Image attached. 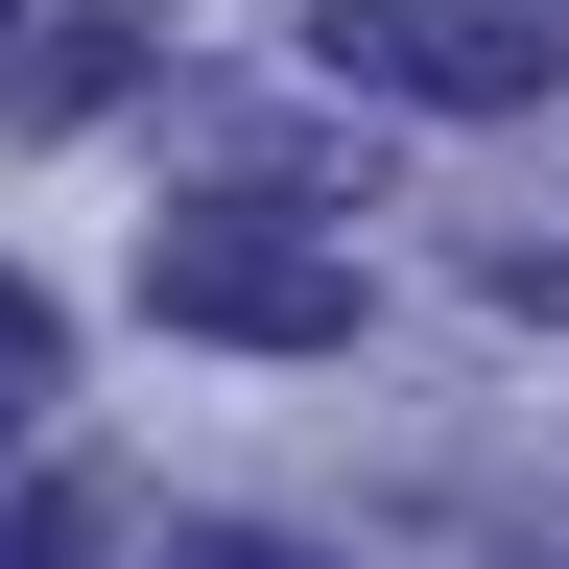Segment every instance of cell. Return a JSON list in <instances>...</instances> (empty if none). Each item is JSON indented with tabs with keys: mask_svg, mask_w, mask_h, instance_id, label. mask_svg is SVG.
Here are the masks:
<instances>
[{
	"mask_svg": "<svg viewBox=\"0 0 569 569\" xmlns=\"http://www.w3.org/2000/svg\"><path fill=\"white\" fill-rule=\"evenodd\" d=\"M142 309L213 332V356H332L356 332V261L309 238V213H261V190H190L167 238H142Z\"/></svg>",
	"mask_w": 569,
	"mask_h": 569,
	"instance_id": "1",
	"label": "cell"
},
{
	"mask_svg": "<svg viewBox=\"0 0 569 569\" xmlns=\"http://www.w3.org/2000/svg\"><path fill=\"white\" fill-rule=\"evenodd\" d=\"M309 48L380 71V96H427V119H522V96H569V24H522V0H332Z\"/></svg>",
	"mask_w": 569,
	"mask_h": 569,
	"instance_id": "2",
	"label": "cell"
},
{
	"mask_svg": "<svg viewBox=\"0 0 569 569\" xmlns=\"http://www.w3.org/2000/svg\"><path fill=\"white\" fill-rule=\"evenodd\" d=\"M0 569H96V475H48V451H0Z\"/></svg>",
	"mask_w": 569,
	"mask_h": 569,
	"instance_id": "3",
	"label": "cell"
},
{
	"mask_svg": "<svg viewBox=\"0 0 569 569\" xmlns=\"http://www.w3.org/2000/svg\"><path fill=\"white\" fill-rule=\"evenodd\" d=\"M167 569H332V546H284V522H190Z\"/></svg>",
	"mask_w": 569,
	"mask_h": 569,
	"instance_id": "4",
	"label": "cell"
}]
</instances>
